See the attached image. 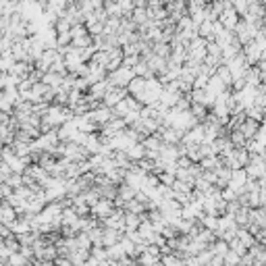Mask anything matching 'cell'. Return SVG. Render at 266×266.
Listing matches in <instances>:
<instances>
[{"mask_svg":"<svg viewBox=\"0 0 266 266\" xmlns=\"http://www.w3.org/2000/svg\"><path fill=\"white\" fill-rule=\"evenodd\" d=\"M258 31H260L258 25L241 19L239 25H237V29H235V35H237V40L241 42V46H245V44H250V42H254L256 38H258Z\"/></svg>","mask_w":266,"mask_h":266,"instance_id":"1","label":"cell"},{"mask_svg":"<svg viewBox=\"0 0 266 266\" xmlns=\"http://www.w3.org/2000/svg\"><path fill=\"white\" fill-rule=\"evenodd\" d=\"M135 71L129 69V67H119L117 71L108 73V81L114 85V87H129V83L135 79Z\"/></svg>","mask_w":266,"mask_h":266,"instance_id":"2","label":"cell"},{"mask_svg":"<svg viewBox=\"0 0 266 266\" xmlns=\"http://www.w3.org/2000/svg\"><path fill=\"white\" fill-rule=\"evenodd\" d=\"M114 210H117V204H114V200L100 198V202L96 204V206H92V216L98 218V220H104V218H108Z\"/></svg>","mask_w":266,"mask_h":266,"instance_id":"3","label":"cell"},{"mask_svg":"<svg viewBox=\"0 0 266 266\" xmlns=\"http://www.w3.org/2000/svg\"><path fill=\"white\" fill-rule=\"evenodd\" d=\"M183 146H200V144H206V127H204V123L196 125L191 131H187L183 135Z\"/></svg>","mask_w":266,"mask_h":266,"instance_id":"4","label":"cell"},{"mask_svg":"<svg viewBox=\"0 0 266 266\" xmlns=\"http://www.w3.org/2000/svg\"><path fill=\"white\" fill-rule=\"evenodd\" d=\"M125 214H127V212L123 210V208H117L108 218L102 220L104 229H114V231H123V233H125Z\"/></svg>","mask_w":266,"mask_h":266,"instance_id":"5","label":"cell"},{"mask_svg":"<svg viewBox=\"0 0 266 266\" xmlns=\"http://www.w3.org/2000/svg\"><path fill=\"white\" fill-rule=\"evenodd\" d=\"M218 21L225 25L227 31H235L237 25H239V21H241V15L235 11V6H229V8H225V13L218 17Z\"/></svg>","mask_w":266,"mask_h":266,"instance_id":"6","label":"cell"},{"mask_svg":"<svg viewBox=\"0 0 266 266\" xmlns=\"http://www.w3.org/2000/svg\"><path fill=\"white\" fill-rule=\"evenodd\" d=\"M243 56L247 60V65L250 67H258V63L262 60V48L258 46V42H250L243 46Z\"/></svg>","mask_w":266,"mask_h":266,"instance_id":"7","label":"cell"},{"mask_svg":"<svg viewBox=\"0 0 266 266\" xmlns=\"http://www.w3.org/2000/svg\"><path fill=\"white\" fill-rule=\"evenodd\" d=\"M247 181H250V175H247V171H245V168H239V171H233L231 181H229L227 187H231V189H235L237 193H241L243 187L247 185Z\"/></svg>","mask_w":266,"mask_h":266,"instance_id":"8","label":"cell"},{"mask_svg":"<svg viewBox=\"0 0 266 266\" xmlns=\"http://www.w3.org/2000/svg\"><path fill=\"white\" fill-rule=\"evenodd\" d=\"M129 96V92H127V87H112V90L108 92V96L104 98V106H108V108H114L117 104H121L123 100H125Z\"/></svg>","mask_w":266,"mask_h":266,"instance_id":"9","label":"cell"},{"mask_svg":"<svg viewBox=\"0 0 266 266\" xmlns=\"http://www.w3.org/2000/svg\"><path fill=\"white\" fill-rule=\"evenodd\" d=\"M17 218H19V212H17L8 202H2V206H0V223L11 227Z\"/></svg>","mask_w":266,"mask_h":266,"instance_id":"10","label":"cell"},{"mask_svg":"<svg viewBox=\"0 0 266 266\" xmlns=\"http://www.w3.org/2000/svg\"><path fill=\"white\" fill-rule=\"evenodd\" d=\"M125 154H127V158L131 162H141L146 158V154H148V150H146V146L141 144V141H137V144H133V146H129L127 150H125Z\"/></svg>","mask_w":266,"mask_h":266,"instance_id":"11","label":"cell"},{"mask_svg":"<svg viewBox=\"0 0 266 266\" xmlns=\"http://www.w3.org/2000/svg\"><path fill=\"white\" fill-rule=\"evenodd\" d=\"M258 129H260V123L247 117V119H245V123H243V125L239 127L237 131H241V133H243V137H245L247 141H250V139H254V137H256V133H258Z\"/></svg>","mask_w":266,"mask_h":266,"instance_id":"12","label":"cell"},{"mask_svg":"<svg viewBox=\"0 0 266 266\" xmlns=\"http://www.w3.org/2000/svg\"><path fill=\"white\" fill-rule=\"evenodd\" d=\"M125 237V233L123 231H114V229H104V241L102 245L104 247H110V245H117L121 243V239Z\"/></svg>","mask_w":266,"mask_h":266,"instance_id":"13","label":"cell"},{"mask_svg":"<svg viewBox=\"0 0 266 266\" xmlns=\"http://www.w3.org/2000/svg\"><path fill=\"white\" fill-rule=\"evenodd\" d=\"M125 212H127V210H125ZM141 223H144V216H141V214H133V212H127V214H125V233L137 231Z\"/></svg>","mask_w":266,"mask_h":266,"instance_id":"14","label":"cell"},{"mask_svg":"<svg viewBox=\"0 0 266 266\" xmlns=\"http://www.w3.org/2000/svg\"><path fill=\"white\" fill-rule=\"evenodd\" d=\"M146 83H148V79H146V77H135V79H133V81L129 83V87H127L129 96H133V98H137V96L146 90Z\"/></svg>","mask_w":266,"mask_h":266,"instance_id":"15","label":"cell"},{"mask_svg":"<svg viewBox=\"0 0 266 266\" xmlns=\"http://www.w3.org/2000/svg\"><path fill=\"white\" fill-rule=\"evenodd\" d=\"M46 85H50V87H54V90H58L60 85L65 83V75H60V73H54V71H48L46 75H44V79H42Z\"/></svg>","mask_w":266,"mask_h":266,"instance_id":"16","label":"cell"},{"mask_svg":"<svg viewBox=\"0 0 266 266\" xmlns=\"http://www.w3.org/2000/svg\"><path fill=\"white\" fill-rule=\"evenodd\" d=\"M218 218L220 216H214V214H202V218L198 220V223L202 225V229H208V231L216 233L218 231Z\"/></svg>","mask_w":266,"mask_h":266,"instance_id":"17","label":"cell"},{"mask_svg":"<svg viewBox=\"0 0 266 266\" xmlns=\"http://www.w3.org/2000/svg\"><path fill=\"white\" fill-rule=\"evenodd\" d=\"M21 81L23 79H19L13 73H2V77H0V85H2V90H15V87H19Z\"/></svg>","mask_w":266,"mask_h":266,"instance_id":"18","label":"cell"},{"mask_svg":"<svg viewBox=\"0 0 266 266\" xmlns=\"http://www.w3.org/2000/svg\"><path fill=\"white\" fill-rule=\"evenodd\" d=\"M214 23H216V21H204V23L200 25V35H202L204 40H208V42L216 40V29H214Z\"/></svg>","mask_w":266,"mask_h":266,"instance_id":"19","label":"cell"},{"mask_svg":"<svg viewBox=\"0 0 266 266\" xmlns=\"http://www.w3.org/2000/svg\"><path fill=\"white\" fill-rule=\"evenodd\" d=\"M141 144L146 146L148 152H160L162 146H164V141H162L160 137H158V135H148L144 141H141Z\"/></svg>","mask_w":266,"mask_h":266,"instance_id":"20","label":"cell"},{"mask_svg":"<svg viewBox=\"0 0 266 266\" xmlns=\"http://www.w3.org/2000/svg\"><path fill=\"white\" fill-rule=\"evenodd\" d=\"M106 254H108V260H110V262H119V260H123V258L127 256V254H125V247H123L121 243L106 247Z\"/></svg>","mask_w":266,"mask_h":266,"instance_id":"21","label":"cell"},{"mask_svg":"<svg viewBox=\"0 0 266 266\" xmlns=\"http://www.w3.org/2000/svg\"><path fill=\"white\" fill-rule=\"evenodd\" d=\"M135 196H137V191L131 187V185H127V183H121L119 185V196L117 198H121L123 202H131V200H135Z\"/></svg>","mask_w":266,"mask_h":266,"instance_id":"22","label":"cell"},{"mask_svg":"<svg viewBox=\"0 0 266 266\" xmlns=\"http://www.w3.org/2000/svg\"><path fill=\"white\" fill-rule=\"evenodd\" d=\"M229 250H231V245H229L227 241H223V239H216V241L210 245V252L214 256H220V258H225V256L229 254Z\"/></svg>","mask_w":266,"mask_h":266,"instance_id":"23","label":"cell"},{"mask_svg":"<svg viewBox=\"0 0 266 266\" xmlns=\"http://www.w3.org/2000/svg\"><path fill=\"white\" fill-rule=\"evenodd\" d=\"M152 50H154L156 56H162V58H171V54H173L171 44H166V42H156L152 46Z\"/></svg>","mask_w":266,"mask_h":266,"instance_id":"24","label":"cell"},{"mask_svg":"<svg viewBox=\"0 0 266 266\" xmlns=\"http://www.w3.org/2000/svg\"><path fill=\"white\" fill-rule=\"evenodd\" d=\"M216 75H218L220 79H223L227 87H233V81H235V79H233L231 69H229L227 65H220V67H218V71H216Z\"/></svg>","mask_w":266,"mask_h":266,"instance_id":"25","label":"cell"},{"mask_svg":"<svg viewBox=\"0 0 266 266\" xmlns=\"http://www.w3.org/2000/svg\"><path fill=\"white\" fill-rule=\"evenodd\" d=\"M237 237L241 239V241H243V245L247 247V250H250V247H254L256 243H258V241H256V235H254V233H250V231H247V229H239Z\"/></svg>","mask_w":266,"mask_h":266,"instance_id":"26","label":"cell"},{"mask_svg":"<svg viewBox=\"0 0 266 266\" xmlns=\"http://www.w3.org/2000/svg\"><path fill=\"white\" fill-rule=\"evenodd\" d=\"M6 262H8V266H29L31 260L27 258V256H23L21 252H15Z\"/></svg>","mask_w":266,"mask_h":266,"instance_id":"27","label":"cell"},{"mask_svg":"<svg viewBox=\"0 0 266 266\" xmlns=\"http://www.w3.org/2000/svg\"><path fill=\"white\" fill-rule=\"evenodd\" d=\"M15 65H17V58L13 54H2V60H0V69H2V73H11Z\"/></svg>","mask_w":266,"mask_h":266,"instance_id":"28","label":"cell"},{"mask_svg":"<svg viewBox=\"0 0 266 266\" xmlns=\"http://www.w3.org/2000/svg\"><path fill=\"white\" fill-rule=\"evenodd\" d=\"M241 258L243 256H239L237 252L229 250V254L225 256V266H241Z\"/></svg>","mask_w":266,"mask_h":266,"instance_id":"29","label":"cell"},{"mask_svg":"<svg viewBox=\"0 0 266 266\" xmlns=\"http://www.w3.org/2000/svg\"><path fill=\"white\" fill-rule=\"evenodd\" d=\"M87 235H90V239H92V243H94V245H102V241H104V229L96 227L94 231H90Z\"/></svg>","mask_w":266,"mask_h":266,"instance_id":"30","label":"cell"},{"mask_svg":"<svg viewBox=\"0 0 266 266\" xmlns=\"http://www.w3.org/2000/svg\"><path fill=\"white\" fill-rule=\"evenodd\" d=\"M229 245H231V250H233V252H237L239 256H245V254H247V247L243 245V241H241V239H239V237H235V239H233V241L229 243Z\"/></svg>","mask_w":266,"mask_h":266,"instance_id":"31","label":"cell"},{"mask_svg":"<svg viewBox=\"0 0 266 266\" xmlns=\"http://www.w3.org/2000/svg\"><path fill=\"white\" fill-rule=\"evenodd\" d=\"M158 179H160L162 185H168V187H173L175 181H177V175H175V173H162V175H158Z\"/></svg>","mask_w":266,"mask_h":266,"instance_id":"32","label":"cell"},{"mask_svg":"<svg viewBox=\"0 0 266 266\" xmlns=\"http://www.w3.org/2000/svg\"><path fill=\"white\" fill-rule=\"evenodd\" d=\"M208 54L210 56H218V58H223V48L218 46V44L212 40V42H208Z\"/></svg>","mask_w":266,"mask_h":266,"instance_id":"33","label":"cell"},{"mask_svg":"<svg viewBox=\"0 0 266 266\" xmlns=\"http://www.w3.org/2000/svg\"><path fill=\"white\" fill-rule=\"evenodd\" d=\"M11 175H13V168H11V166H8L6 162L0 164V181L4 183V181L8 179V177H11Z\"/></svg>","mask_w":266,"mask_h":266,"instance_id":"34","label":"cell"},{"mask_svg":"<svg viewBox=\"0 0 266 266\" xmlns=\"http://www.w3.org/2000/svg\"><path fill=\"white\" fill-rule=\"evenodd\" d=\"M0 191H2V200H8L15 193V189L8 183H0Z\"/></svg>","mask_w":266,"mask_h":266,"instance_id":"35","label":"cell"},{"mask_svg":"<svg viewBox=\"0 0 266 266\" xmlns=\"http://www.w3.org/2000/svg\"><path fill=\"white\" fill-rule=\"evenodd\" d=\"M185 264L187 266H204L200 256H187V258H185Z\"/></svg>","mask_w":266,"mask_h":266,"instance_id":"36","label":"cell"},{"mask_svg":"<svg viewBox=\"0 0 266 266\" xmlns=\"http://www.w3.org/2000/svg\"><path fill=\"white\" fill-rule=\"evenodd\" d=\"M252 266H264V264H260V262H254V264H252Z\"/></svg>","mask_w":266,"mask_h":266,"instance_id":"37","label":"cell"},{"mask_svg":"<svg viewBox=\"0 0 266 266\" xmlns=\"http://www.w3.org/2000/svg\"><path fill=\"white\" fill-rule=\"evenodd\" d=\"M208 2H212V0H208Z\"/></svg>","mask_w":266,"mask_h":266,"instance_id":"38","label":"cell"}]
</instances>
